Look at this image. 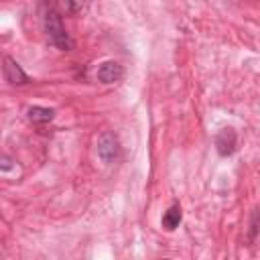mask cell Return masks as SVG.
Wrapping results in <instances>:
<instances>
[{"label": "cell", "instance_id": "obj_1", "mask_svg": "<svg viewBox=\"0 0 260 260\" xmlns=\"http://www.w3.org/2000/svg\"><path fill=\"white\" fill-rule=\"evenodd\" d=\"M45 32L49 37V43L55 45L61 51H71L73 45H75L73 39L69 37V32L65 30V26L61 22V16L55 8H49L47 14H45Z\"/></svg>", "mask_w": 260, "mask_h": 260}, {"label": "cell", "instance_id": "obj_2", "mask_svg": "<svg viewBox=\"0 0 260 260\" xmlns=\"http://www.w3.org/2000/svg\"><path fill=\"white\" fill-rule=\"evenodd\" d=\"M98 156L106 165H112L120 156V142H118V136L112 130H106V132L100 134V138H98Z\"/></svg>", "mask_w": 260, "mask_h": 260}, {"label": "cell", "instance_id": "obj_3", "mask_svg": "<svg viewBox=\"0 0 260 260\" xmlns=\"http://www.w3.org/2000/svg\"><path fill=\"white\" fill-rule=\"evenodd\" d=\"M2 71H4V79L10 83V85H24V83H28V75L22 71V67L12 59V57H4V67H2Z\"/></svg>", "mask_w": 260, "mask_h": 260}, {"label": "cell", "instance_id": "obj_4", "mask_svg": "<svg viewBox=\"0 0 260 260\" xmlns=\"http://www.w3.org/2000/svg\"><path fill=\"white\" fill-rule=\"evenodd\" d=\"M236 144H238V136L234 132V128H221L215 136V148L221 156H230L234 154L236 150Z\"/></svg>", "mask_w": 260, "mask_h": 260}, {"label": "cell", "instance_id": "obj_5", "mask_svg": "<svg viewBox=\"0 0 260 260\" xmlns=\"http://www.w3.org/2000/svg\"><path fill=\"white\" fill-rule=\"evenodd\" d=\"M122 75H124V67L116 61H104L98 67V79L102 83H116L122 79Z\"/></svg>", "mask_w": 260, "mask_h": 260}, {"label": "cell", "instance_id": "obj_6", "mask_svg": "<svg viewBox=\"0 0 260 260\" xmlns=\"http://www.w3.org/2000/svg\"><path fill=\"white\" fill-rule=\"evenodd\" d=\"M26 116L35 124H47L55 118V110L53 108H43V106H30L26 110Z\"/></svg>", "mask_w": 260, "mask_h": 260}, {"label": "cell", "instance_id": "obj_7", "mask_svg": "<svg viewBox=\"0 0 260 260\" xmlns=\"http://www.w3.org/2000/svg\"><path fill=\"white\" fill-rule=\"evenodd\" d=\"M181 217H183V213H181V207H179V205L169 207V209L165 211V215H162V228L169 230V232H173L175 228H179Z\"/></svg>", "mask_w": 260, "mask_h": 260}, {"label": "cell", "instance_id": "obj_8", "mask_svg": "<svg viewBox=\"0 0 260 260\" xmlns=\"http://www.w3.org/2000/svg\"><path fill=\"white\" fill-rule=\"evenodd\" d=\"M61 4H63L65 14H71V16L79 14V12H83L87 8V0H63Z\"/></svg>", "mask_w": 260, "mask_h": 260}, {"label": "cell", "instance_id": "obj_9", "mask_svg": "<svg viewBox=\"0 0 260 260\" xmlns=\"http://www.w3.org/2000/svg\"><path fill=\"white\" fill-rule=\"evenodd\" d=\"M258 221H260V209H256V213L252 217V223H250V240H254V236L258 232Z\"/></svg>", "mask_w": 260, "mask_h": 260}]
</instances>
